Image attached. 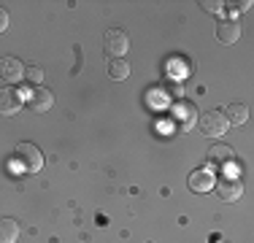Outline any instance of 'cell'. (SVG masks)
<instances>
[{
    "label": "cell",
    "instance_id": "7",
    "mask_svg": "<svg viewBox=\"0 0 254 243\" xmlns=\"http://www.w3.org/2000/svg\"><path fill=\"white\" fill-rule=\"evenodd\" d=\"M27 106H30V111H35V114H46L49 108L54 106V95H52V89H46V87H35L33 92H30L27 97Z\"/></svg>",
    "mask_w": 254,
    "mask_h": 243
},
{
    "label": "cell",
    "instance_id": "11",
    "mask_svg": "<svg viewBox=\"0 0 254 243\" xmlns=\"http://www.w3.org/2000/svg\"><path fill=\"white\" fill-rule=\"evenodd\" d=\"M216 38H219L222 44H235V41L241 38V24L235 22V19L222 22L219 27H216Z\"/></svg>",
    "mask_w": 254,
    "mask_h": 243
},
{
    "label": "cell",
    "instance_id": "6",
    "mask_svg": "<svg viewBox=\"0 0 254 243\" xmlns=\"http://www.w3.org/2000/svg\"><path fill=\"white\" fill-rule=\"evenodd\" d=\"M0 78L8 84H16L25 78V65L16 57H0Z\"/></svg>",
    "mask_w": 254,
    "mask_h": 243
},
{
    "label": "cell",
    "instance_id": "2",
    "mask_svg": "<svg viewBox=\"0 0 254 243\" xmlns=\"http://www.w3.org/2000/svg\"><path fill=\"white\" fill-rule=\"evenodd\" d=\"M103 46H106V54L114 60H122L127 52H130V38H127L125 30H108L103 35Z\"/></svg>",
    "mask_w": 254,
    "mask_h": 243
},
{
    "label": "cell",
    "instance_id": "1",
    "mask_svg": "<svg viewBox=\"0 0 254 243\" xmlns=\"http://www.w3.org/2000/svg\"><path fill=\"white\" fill-rule=\"evenodd\" d=\"M14 154H16L19 165L25 168L27 173H38V170L44 168V154H41V149H38V146H35V143H30V141L16 143Z\"/></svg>",
    "mask_w": 254,
    "mask_h": 243
},
{
    "label": "cell",
    "instance_id": "5",
    "mask_svg": "<svg viewBox=\"0 0 254 243\" xmlns=\"http://www.w3.org/2000/svg\"><path fill=\"white\" fill-rule=\"evenodd\" d=\"M214 184H216V192H219V200H225V203H238L241 194H244L241 179H233V176H222Z\"/></svg>",
    "mask_w": 254,
    "mask_h": 243
},
{
    "label": "cell",
    "instance_id": "4",
    "mask_svg": "<svg viewBox=\"0 0 254 243\" xmlns=\"http://www.w3.org/2000/svg\"><path fill=\"white\" fill-rule=\"evenodd\" d=\"M200 132L208 138H219L227 132V122H225V114L222 111H208L200 117Z\"/></svg>",
    "mask_w": 254,
    "mask_h": 243
},
{
    "label": "cell",
    "instance_id": "8",
    "mask_svg": "<svg viewBox=\"0 0 254 243\" xmlns=\"http://www.w3.org/2000/svg\"><path fill=\"white\" fill-rule=\"evenodd\" d=\"M173 119L179 122L181 130H190V127L195 124V119H197V108L192 106L190 100H179L176 108H173Z\"/></svg>",
    "mask_w": 254,
    "mask_h": 243
},
{
    "label": "cell",
    "instance_id": "16",
    "mask_svg": "<svg viewBox=\"0 0 254 243\" xmlns=\"http://www.w3.org/2000/svg\"><path fill=\"white\" fill-rule=\"evenodd\" d=\"M203 11H205V14H222V8H225V3H219V0H216V3H214V0H203Z\"/></svg>",
    "mask_w": 254,
    "mask_h": 243
},
{
    "label": "cell",
    "instance_id": "3",
    "mask_svg": "<svg viewBox=\"0 0 254 243\" xmlns=\"http://www.w3.org/2000/svg\"><path fill=\"white\" fill-rule=\"evenodd\" d=\"M25 106V97L19 95V89L3 87L0 89V117H16Z\"/></svg>",
    "mask_w": 254,
    "mask_h": 243
},
{
    "label": "cell",
    "instance_id": "13",
    "mask_svg": "<svg viewBox=\"0 0 254 243\" xmlns=\"http://www.w3.org/2000/svg\"><path fill=\"white\" fill-rule=\"evenodd\" d=\"M16 238H19V222L0 219V243H16Z\"/></svg>",
    "mask_w": 254,
    "mask_h": 243
},
{
    "label": "cell",
    "instance_id": "9",
    "mask_svg": "<svg viewBox=\"0 0 254 243\" xmlns=\"http://www.w3.org/2000/svg\"><path fill=\"white\" fill-rule=\"evenodd\" d=\"M205 157H208L211 165H230V162H233V149H230L227 143H214L205 151Z\"/></svg>",
    "mask_w": 254,
    "mask_h": 243
},
{
    "label": "cell",
    "instance_id": "12",
    "mask_svg": "<svg viewBox=\"0 0 254 243\" xmlns=\"http://www.w3.org/2000/svg\"><path fill=\"white\" fill-rule=\"evenodd\" d=\"M222 114H225L227 124H244L249 119V106H244V103H230Z\"/></svg>",
    "mask_w": 254,
    "mask_h": 243
},
{
    "label": "cell",
    "instance_id": "14",
    "mask_svg": "<svg viewBox=\"0 0 254 243\" xmlns=\"http://www.w3.org/2000/svg\"><path fill=\"white\" fill-rule=\"evenodd\" d=\"M127 76H130V62H127V60H111V62H108V78L125 81Z\"/></svg>",
    "mask_w": 254,
    "mask_h": 243
},
{
    "label": "cell",
    "instance_id": "18",
    "mask_svg": "<svg viewBox=\"0 0 254 243\" xmlns=\"http://www.w3.org/2000/svg\"><path fill=\"white\" fill-rule=\"evenodd\" d=\"M252 5V0H244V3H233V8H238V11H246Z\"/></svg>",
    "mask_w": 254,
    "mask_h": 243
},
{
    "label": "cell",
    "instance_id": "17",
    "mask_svg": "<svg viewBox=\"0 0 254 243\" xmlns=\"http://www.w3.org/2000/svg\"><path fill=\"white\" fill-rule=\"evenodd\" d=\"M8 30V11L0 8V33H5Z\"/></svg>",
    "mask_w": 254,
    "mask_h": 243
},
{
    "label": "cell",
    "instance_id": "15",
    "mask_svg": "<svg viewBox=\"0 0 254 243\" xmlns=\"http://www.w3.org/2000/svg\"><path fill=\"white\" fill-rule=\"evenodd\" d=\"M25 78L30 84H41L44 81V70H41L38 65H30V68H25Z\"/></svg>",
    "mask_w": 254,
    "mask_h": 243
},
{
    "label": "cell",
    "instance_id": "10",
    "mask_svg": "<svg viewBox=\"0 0 254 243\" xmlns=\"http://www.w3.org/2000/svg\"><path fill=\"white\" fill-rule=\"evenodd\" d=\"M214 176L208 173V170H195V173L190 176V189L192 192H211L214 189Z\"/></svg>",
    "mask_w": 254,
    "mask_h": 243
}]
</instances>
